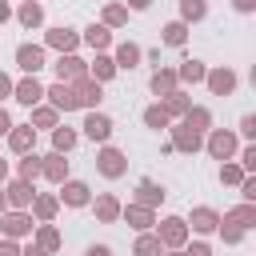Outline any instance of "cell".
I'll use <instances>...</instances> for the list:
<instances>
[{"instance_id": "obj_1", "label": "cell", "mask_w": 256, "mask_h": 256, "mask_svg": "<svg viewBox=\"0 0 256 256\" xmlns=\"http://www.w3.org/2000/svg\"><path fill=\"white\" fill-rule=\"evenodd\" d=\"M204 148H208V156H216V160H232V156H236V132L212 128L208 140H204Z\"/></svg>"}, {"instance_id": "obj_2", "label": "cell", "mask_w": 256, "mask_h": 256, "mask_svg": "<svg viewBox=\"0 0 256 256\" xmlns=\"http://www.w3.org/2000/svg\"><path fill=\"white\" fill-rule=\"evenodd\" d=\"M0 228H4V236H8V240H20V236H28L36 224H32V212L12 208V212H4V216H0Z\"/></svg>"}, {"instance_id": "obj_3", "label": "cell", "mask_w": 256, "mask_h": 256, "mask_svg": "<svg viewBox=\"0 0 256 256\" xmlns=\"http://www.w3.org/2000/svg\"><path fill=\"white\" fill-rule=\"evenodd\" d=\"M156 236H160L164 248H184V244H188V224H184L180 216H168V220H160Z\"/></svg>"}, {"instance_id": "obj_4", "label": "cell", "mask_w": 256, "mask_h": 256, "mask_svg": "<svg viewBox=\"0 0 256 256\" xmlns=\"http://www.w3.org/2000/svg\"><path fill=\"white\" fill-rule=\"evenodd\" d=\"M52 68H56V80H60V84H76L80 76H88V64H84L80 56H72V52H60V60H56Z\"/></svg>"}, {"instance_id": "obj_5", "label": "cell", "mask_w": 256, "mask_h": 256, "mask_svg": "<svg viewBox=\"0 0 256 256\" xmlns=\"http://www.w3.org/2000/svg\"><path fill=\"white\" fill-rule=\"evenodd\" d=\"M96 168H100L108 180H116V176H124V172H128V160H124V152H120V148L104 144V148H100V156H96Z\"/></svg>"}, {"instance_id": "obj_6", "label": "cell", "mask_w": 256, "mask_h": 256, "mask_svg": "<svg viewBox=\"0 0 256 256\" xmlns=\"http://www.w3.org/2000/svg\"><path fill=\"white\" fill-rule=\"evenodd\" d=\"M204 80H208L212 96H232L236 92V72L232 68H212V72H204Z\"/></svg>"}, {"instance_id": "obj_7", "label": "cell", "mask_w": 256, "mask_h": 256, "mask_svg": "<svg viewBox=\"0 0 256 256\" xmlns=\"http://www.w3.org/2000/svg\"><path fill=\"white\" fill-rule=\"evenodd\" d=\"M72 92H76V108H96L100 104V80H92V76H80L72 84Z\"/></svg>"}, {"instance_id": "obj_8", "label": "cell", "mask_w": 256, "mask_h": 256, "mask_svg": "<svg viewBox=\"0 0 256 256\" xmlns=\"http://www.w3.org/2000/svg\"><path fill=\"white\" fill-rule=\"evenodd\" d=\"M40 176H48L52 184H64V180H68V160H64V152L40 156Z\"/></svg>"}, {"instance_id": "obj_9", "label": "cell", "mask_w": 256, "mask_h": 256, "mask_svg": "<svg viewBox=\"0 0 256 256\" xmlns=\"http://www.w3.org/2000/svg\"><path fill=\"white\" fill-rule=\"evenodd\" d=\"M16 64H20L28 76H36V72L44 68V48H40V44H20V48H16Z\"/></svg>"}, {"instance_id": "obj_10", "label": "cell", "mask_w": 256, "mask_h": 256, "mask_svg": "<svg viewBox=\"0 0 256 256\" xmlns=\"http://www.w3.org/2000/svg\"><path fill=\"white\" fill-rule=\"evenodd\" d=\"M12 96H16L20 104H28V108H32V104H40V100H44V84H40L36 76H24L20 84H12Z\"/></svg>"}, {"instance_id": "obj_11", "label": "cell", "mask_w": 256, "mask_h": 256, "mask_svg": "<svg viewBox=\"0 0 256 256\" xmlns=\"http://www.w3.org/2000/svg\"><path fill=\"white\" fill-rule=\"evenodd\" d=\"M84 136L96 140V144H104V140L112 136V120H108L104 112H88V116H84Z\"/></svg>"}, {"instance_id": "obj_12", "label": "cell", "mask_w": 256, "mask_h": 256, "mask_svg": "<svg viewBox=\"0 0 256 256\" xmlns=\"http://www.w3.org/2000/svg\"><path fill=\"white\" fill-rule=\"evenodd\" d=\"M44 96L52 100L56 112H72V108H76V92H72V84H60V80H56L52 88H44Z\"/></svg>"}, {"instance_id": "obj_13", "label": "cell", "mask_w": 256, "mask_h": 256, "mask_svg": "<svg viewBox=\"0 0 256 256\" xmlns=\"http://www.w3.org/2000/svg\"><path fill=\"white\" fill-rule=\"evenodd\" d=\"M32 144H36V128H32V124H20V128L12 124V128H8V148H12V152L24 156V152H32Z\"/></svg>"}, {"instance_id": "obj_14", "label": "cell", "mask_w": 256, "mask_h": 256, "mask_svg": "<svg viewBox=\"0 0 256 256\" xmlns=\"http://www.w3.org/2000/svg\"><path fill=\"white\" fill-rule=\"evenodd\" d=\"M4 196H8V208H28V204H32V196H36V188H32L28 180H20V176H16V180L4 188Z\"/></svg>"}, {"instance_id": "obj_15", "label": "cell", "mask_w": 256, "mask_h": 256, "mask_svg": "<svg viewBox=\"0 0 256 256\" xmlns=\"http://www.w3.org/2000/svg\"><path fill=\"white\" fill-rule=\"evenodd\" d=\"M60 200H64L68 208H84V204H88V184H84V180H64V184H60Z\"/></svg>"}, {"instance_id": "obj_16", "label": "cell", "mask_w": 256, "mask_h": 256, "mask_svg": "<svg viewBox=\"0 0 256 256\" xmlns=\"http://www.w3.org/2000/svg\"><path fill=\"white\" fill-rule=\"evenodd\" d=\"M120 216H124L132 228H140V232H148V228L156 224V212L144 208V204H128V208H120Z\"/></svg>"}, {"instance_id": "obj_17", "label": "cell", "mask_w": 256, "mask_h": 256, "mask_svg": "<svg viewBox=\"0 0 256 256\" xmlns=\"http://www.w3.org/2000/svg\"><path fill=\"white\" fill-rule=\"evenodd\" d=\"M200 144H204V136H200V132H192L188 124L172 128V148H176V152H196Z\"/></svg>"}, {"instance_id": "obj_18", "label": "cell", "mask_w": 256, "mask_h": 256, "mask_svg": "<svg viewBox=\"0 0 256 256\" xmlns=\"http://www.w3.org/2000/svg\"><path fill=\"white\" fill-rule=\"evenodd\" d=\"M220 224H232V228H240V232H248L252 224H256V204H236Z\"/></svg>"}, {"instance_id": "obj_19", "label": "cell", "mask_w": 256, "mask_h": 256, "mask_svg": "<svg viewBox=\"0 0 256 256\" xmlns=\"http://www.w3.org/2000/svg\"><path fill=\"white\" fill-rule=\"evenodd\" d=\"M184 224H192V232H216L220 228V212L216 208H192V220H184Z\"/></svg>"}, {"instance_id": "obj_20", "label": "cell", "mask_w": 256, "mask_h": 256, "mask_svg": "<svg viewBox=\"0 0 256 256\" xmlns=\"http://www.w3.org/2000/svg\"><path fill=\"white\" fill-rule=\"evenodd\" d=\"M76 44H80V36H76L72 28H48V48H56V52H76Z\"/></svg>"}, {"instance_id": "obj_21", "label": "cell", "mask_w": 256, "mask_h": 256, "mask_svg": "<svg viewBox=\"0 0 256 256\" xmlns=\"http://www.w3.org/2000/svg\"><path fill=\"white\" fill-rule=\"evenodd\" d=\"M176 88H180L176 68H156V72H152V92H156V96H172Z\"/></svg>"}, {"instance_id": "obj_22", "label": "cell", "mask_w": 256, "mask_h": 256, "mask_svg": "<svg viewBox=\"0 0 256 256\" xmlns=\"http://www.w3.org/2000/svg\"><path fill=\"white\" fill-rule=\"evenodd\" d=\"M164 200V188L156 184V180H140L136 184V204H144V208H156Z\"/></svg>"}, {"instance_id": "obj_23", "label": "cell", "mask_w": 256, "mask_h": 256, "mask_svg": "<svg viewBox=\"0 0 256 256\" xmlns=\"http://www.w3.org/2000/svg\"><path fill=\"white\" fill-rule=\"evenodd\" d=\"M28 208H32V216L44 224V220H52V216H56V208H60V196H48V192H44V196H32V204H28Z\"/></svg>"}, {"instance_id": "obj_24", "label": "cell", "mask_w": 256, "mask_h": 256, "mask_svg": "<svg viewBox=\"0 0 256 256\" xmlns=\"http://www.w3.org/2000/svg\"><path fill=\"white\" fill-rule=\"evenodd\" d=\"M96 220H100V224H116V220H120V200L108 196V192L96 196Z\"/></svg>"}, {"instance_id": "obj_25", "label": "cell", "mask_w": 256, "mask_h": 256, "mask_svg": "<svg viewBox=\"0 0 256 256\" xmlns=\"http://www.w3.org/2000/svg\"><path fill=\"white\" fill-rule=\"evenodd\" d=\"M16 20H20L24 28H40V20H44V8H40V0H24V4L16 8Z\"/></svg>"}, {"instance_id": "obj_26", "label": "cell", "mask_w": 256, "mask_h": 256, "mask_svg": "<svg viewBox=\"0 0 256 256\" xmlns=\"http://www.w3.org/2000/svg\"><path fill=\"white\" fill-rule=\"evenodd\" d=\"M132 252H136V256H164V244H160V236H156V232H140Z\"/></svg>"}, {"instance_id": "obj_27", "label": "cell", "mask_w": 256, "mask_h": 256, "mask_svg": "<svg viewBox=\"0 0 256 256\" xmlns=\"http://www.w3.org/2000/svg\"><path fill=\"white\" fill-rule=\"evenodd\" d=\"M136 60H140V44H132V40H124V44L116 48V56H112L116 68H136Z\"/></svg>"}, {"instance_id": "obj_28", "label": "cell", "mask_w": 256, "mask_h": 256, "mask_svg": "<svg viewBox=\"0 0 256 256\" xmlns=\"http://www.w3.org/2000/svg\"><path fill=\"white\" fill-rule=\"evenodd\" d=\"M88 76H92V80H100V84H104V80H112V76H116V64H112V56H104V52H96V60H92V68H88Z\"/></svg>"}, {"instance_id": "obj_29", "label": "cell", "mask_w": 256, "mask_h": 256, "mask_svg": "<svg viewBox=\"0 0 256 256\" xmlns=\"http://www.w3.org/2000/svg\"><path fill=\"white\" fill-rule=\"evenodd\" d=\"M84 44H88V48H96V52H104V48L112 44V32H108L104 24H92V28L84 32Z\"/></svg>"}, {"instance_id": "obj_30", "label": "cell", "mask_w": 256, "mask_h": 256, "mask_svg": "<svg viewBox=\"0 0 256 256\" xmlns=\"http://www.w3.org/2000/svg\"><path fill=\"white\" fill-rule=\"evenodd\" d=\"M204 72H208V68H204L200 60H184V64L176 68V80H184V84H200V80H204Z\"/></svg>"}, {"instance_id": "obj_31", "label": "cell", "mask_w": 256, "mask_h": 256, "mask_svg": "<svg viewBox=\"0 0 256 256\" xmlns=\"http://www.w3.org/2000/svg\"><path fill=\"white\" fill-rule=\"evenodd\" d=\"M184 124H188L192 132H200V136H204V132H208V124H212V112H208V108H188V112H184Z\"/></svg>"}, {"instance_id": "obj_32", "label": "cell", "mask_w": 256, "mask_h": 256, "mask_svg": "<svg viewBox=\"0 0 256 256\" xmlns=\"http://www.w3.org/2000/svg\"><path fill=\"white\" fill-rule=\"evenodd\" d=\"M184 40H188V24H184V20L164 24V44H168V48H180Z\"/></svg>"}, {"instance_id": "obj_33", "label": "cell", "mask_w": 256, "mask_h": 256, "mask_svg": "<svg viewBox=\"0 0 256 256\" xmlns=\"http://www.w3.org/2000/svg\"><path fill=\"white\" fill-rule=\"evenodd\" d=\"M188 108H192V100H188V92H180V88H176L172 96H164V112H168V116H184Z\"/></svg>"}, {"instance_id": "obj_34", "label": "cell", "mask_w": 256, "mask_h": 256, "mask_svg": "<svg viewBox=\"0 0 256 256\" xmlns=\"http://www.w3.org/2000/svg\"><path fill=\"white\" fill-rule=\"evenodd\" d=\"M144 124L160 132V128H168V124H172V116L164 112V104H152V108H144Z\"/></svg>"}, {"instance_id": "obj_35", "label": "cell", "mask_w": 256, "mask_h": 256, "mask_svg": "<svg viewBox=\"0 0 256 256\" xmlns=\"http://www.w3.org/2000/svg\"><path fill=\"white\" fill-rule=\"evenodd\" d=\"M76 148V132L72 128H52V152H72Z\"/></svg>"}, {"instance_id": "obj_36", "label": "cell", "mask_w": 256, "mask_h": 256, "mask_svg": "<svg viewBox=\"0 0 256 256\" xmlns=\"http://www.w3.org/2000/svg\"><path fill=\"white\" fill-rule=\"evenodd\" d=\"M36 244H40L44 252H56V248H60V232L44 220V224H40V232H36Z\"/></svg>"}, {"instance_id": "obj_37", "label": "cell", "mask_w": 256, "mask_h": 256, "mask_svg": "<svg viewBox=\"0 0 256 256\" xmlns=\"http://www.w3.org/2000/svg\"><path fill=\"white\" fill-rule=\"evenodd\" d=\"M208 16V4L204 0H180V20L188 24V20H204Z\"/></svg>"}, {"instance_id": "obj_38", "label": "cell", "mask_w": 256, "mask_h": 256, "mask_svg": "<svg viewBox=\"0 0 256 256\" xmlns=\"http://www.w3.org/2000/svg\"><path fill=\"white\" fill-rule=\"evenodd\" d=\"M32 124H36V128H56V108H52V104H36Z\"/></svg>"}, {"instance_id": "obj_39", "label": "cell", "mask_w": 256, "mask_h": 256, "mask_svg": "<svg viewBox=\"0 0 256 256\" xmlns=\"http://www.w3.org/2000/svg\"><path fill=\"white\" fill-rule=\"evenodd\" d=\"M36 176H40V156H36V152H24V160H20V180L32 184Z\"/></svg>"}, {"instance_id": "obj_40", "label": "cell", "mask_w": 256, "mask_h": 256, "mask_svg": "<svg viewBox=\"0 0 256 256\" xmlns=\"http://www.w3.org/2000/svg\"><path fill=\"white\" fill-rule=\"evenodd\" d=\"M124 20H128V8L124 4H108L104 8V28H120Z\"/></svg>"}, {"instance_id": "obj_41", "label": "cell", "mask_w": 256, "mask_h": 256, "mask_svg": "<svg viewBox=\"0 0 256 256\" xmlns=\"http://www.w3.org/2000/svg\"><path fill=\"white\" fill-rule=\"evenodd\" d=\"M244 176H248V172H244L240 164H224V168H220V180H224V184H232V188H240V180H244Z\"/></svg>"}, {"instance_id": "obj_42", "label": "cell", "mask_w": 256, "mask_h": 256, "mask_svg": "<svg viewBox=\"0 0 256 256\" xmlns=\"http://www.w3.org/2000/svg\"><path fill=\"white\" fill-rule=\"evenodd\" d=\"M240 196H244V204H256V176L252 172L240 180Z\"/></svg>"}, {"instance_id": "obj_43", "label": "cell", "mask_w": 256, "mask_h": 256, "mask_svg": "<svg viewBox=\"0 0 256 256\" xmlns=\"http://www.w3.org/2000/svg\"><path fill=\"white\" fill-rule=\"evenodd\" d=\"M240 168H244V172H256V144H248V148L240 152Z\"/></svg>"}, {"instance_id": "obj_44", "label": "cell", "mask_w": 256, "mask_h": 256, "mask_svg": "<svg viewBox=\"0 0 256 256\" xmlns=\"http://www.w3.org/2000/svg\"><path fill=\"white\" fill-rule=\"evenodd\" d=\"M240 136H248V140H256V116L248 112L244 120H240Z\"/></svg>"}, {"instance_id": "obj_45", "label": "cell", "mask_w": 256, "mask_h": 256, "mask_svg": "<svg viewBox=\"0 0 256 256\" xmlns=\"http://www.w3.org/2000/svg\"><path fill=\"white\" fill-rule=\"evenodd\" d=\"M220 232H224V244H240V240H244V232L232 228V224H220Z\"/></svg>"}, {"instance_id": "obj_46", "label": "cell", "mask_w": 256, "mask_h": 256, "mask_svg": "<svg viewBox=\"0 0 256 256\" xmlns=\"http://www.w3.org/2000/svg\"><path fill=\"white\" fill-rule=\"evenodd\" d=\"M184 256H212V248L208 244H192V248H184Z\"/></svg>"}, {"instance_id": "obj_47", "label": "cell", "mask_w": 256, "mask_h": 256, "mask_svg": "<svg viewBox=\"0 0 256 256\" xmlns=\"http://www.w3.org/2000/svg\"><path fill=\"white\" fill-rule=\"evenodd\" d=\"M0 256H20V248H16V240H0Z\"/></svg>"}, {"instance_id": "obj_48", "label": "cell", "mask_w": 256, "mask_h": 256, "mask_svg": "<svg viewBox=\"0 0 256 256\" xmlns=\"http://www.w3.org/2000/svg\"><path fill=\"white\" fill-rule=\"evenodd\" d=\"M84 256H112V248H108V244H92Z\"/></svg>"}, {"instance_id": "obj_49", "label": "cell", "mask_w": 256, "mask_h": 256, "mask_svg": "<svg viewBox=\"0 0 256 256\" xmlns=\"http://www.w3.org/2000/svg\"><path fill=\"white\" fill-rule=\"evenodd\" d=\"M4 96H12V80L0 72V100H4Z\"/></svg>"}, {"instance_id": "obj_50", "label": "cell", "mask_w": 256, "mask_h": 256, "mask_svg": "<svg viewBox=\"0 0 256 256\" xmlns=\"http://www.w3.org/2000/svg\"><path fill=\"white\" fill-rule=\"evenodd\" d=\"M232 4H236V12H252L256 8V0H232Z\"/></svg>"}, {"instance_id": "obj_51", "label": "cell", "mask_w": 256, "mask_h": 256, "mask_svg": "<svg viewBox=\"0 0 256 256\" xmlns=\"http://www.w3.org/2000/svg\"><path fill=\"white\" fill-rule=\"evenodd\" d=\"M20 256H48V252H44L40 244H32V248H20Z\"/></svg>"}, {"instance_id": "obj_52", "label": "cell", "mask_w": 256, "mask_h": 256, "mask_svg": "<svg viewBox=\"0 0 256 256\" xmlns=\"http://www.w3.org/2000/svg\"><path fill=\"white\" fill-rule=\"evenodd\" d=\"M8 128H12V120H8V112L0 108V136H8Z\"/></svg>"}, {"instance_id": "obj_53", "label": "cell", "mask_w": 256, "mask_h": 256, "mask_svg": "<svg viewBox=\"0 0 256 256\" xmlns=\"http://www.w3.org/2000/svg\"><path fill=\"white\" fill-rule=\"evenodd\" d=\"M8 16H12V8H8V0H0V24H4Z\"/></svg>"}, {"instance_id": "obj_54", "label": "cell", "mask_w": 256, "mask_h": 256, "mask_svg": "<svg viewBox=\"0 0 256 256\" xmlns=\"http://www.w3.org/2000/svg\"><path fill=\"white\" fill-rule=\"evenodd\" d=\"M148 4H152V0H128V8H136V12H144Z\"/></svg>"}, {"instance_id": "obj_55", "label": "cell", "mask_w": 256, "mask_h": 256, "mask_svg": "<svg viewBox=\"0 0 256 256\" xmlns=\"http://www.w3.org/2000/svg\"><path fill=\"white\" fill-rule=\"evenodd\" d=\"M4 176H8V164H4V160H0V184H4Z\"/></svg>"}, {"instance_id": "obj_56", "label": "cell", "mask_w": 256, "mask_h": 256, "mask_svg": "<svg viewBox=\"0 0 256 256\" xmlns=\"http://www.w3.org/2000/svg\"><path fill=\"white\" fill-rule=\"evenodd\" d=\"M4 208H8V196H4V188H0V212H4Z\"/></svg>"}, {"instance_id": "obj_57", "label": "cell", "mask_w": 256, "mask_h": 256, "mask_svg": "<svg viewBox=\"0 0 256 256\" xmlns=\"http://www.w3.org/2000/svg\"><path fill=\"white\" fill-rule=\"evenodd\" d=\"M168 256H184V252H180V248H168Z\"/></svg>"}]
</instances>
